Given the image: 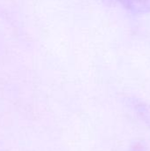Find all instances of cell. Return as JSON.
I'll use <instances>...</instances> for the list:
<instances>
[{
    "label": "cell",
    "mask_w": 150,
    "mask_h": 151,
    "mask_svg": "<svg viewBox=\"0 0 150 151\" xmlns=\"http://www.w3.org/2000/svg\"><path fill=\"white\" fill-rule=\"evenodd\" d=\"M108 4H118L133 14L150 13V0H103Z\"/></svg>",
    "instance_id": "6da1fadb"
},
{
    "label": "cell",
    "mask_w": 150,
    "mask_h": 151,
    "mask_svg": "<svg viewBox=\"0 0 150 151\" xmlns=\"http://www.w3.org/2000/svg\"><path fill=\"white\" fill-rule=\"evenodd\" d=\"M132 104L140 118H141V119H143L150 126V104L141 101H138L136 99H133L132 101Z\"/></svg>",
    "instance_id": "7a4b0ae2"
}]
</instances>
